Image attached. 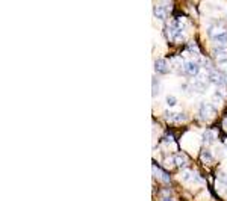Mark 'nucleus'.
I'll use <instances>...</instances> for the list:
<instances>
[{"label":"nucleus","instance_id":"1","mask_svg":"<svg viewBox=\"0 0 227 201\" xmlns=\"http://www.w3.org/2000/svg\"><path fill=\"white\" fill-rule=\"evenodd\" d=\"M208 33L213 43L217 44H226L227 43V30L223 26H210L208 29Z\"/></svg>","mask_w":227,"mask_h":201},{"label":"nucleus","instance_id":"2","mask_svg":"<svg viewBox=\"0 0 227 201\" xmlns=\"http://www.w3.org/2000/svg\"><path fill=\"white\" fill-rule=\"evenodd\" d=\"M180 71H183V73H186V74H189V76H197L198 71H200V67H198L197 62L186 61V62H183L182 70H180Z\"/></svg>","mask_w":227,"mask_h":201},{"label":"nucleus","instance_id":"3","mask_svg":"<svg viewBox=\"0 0 227 201\" xmlns=\"http://www.w3.org/2000/svg\"><path fill=\"white\" fill-rule=\"evenodd\" d=\"M209 82H212L213 85H218V86H223L224 82V76L219 70H210L209 71Z\"/></svg>","mask_w":227,"mask_h":201},{"label":"nucleus","instance_id":"4","mask_svg":"<svg viewBox=\"0 0 227 201\" xmlns=\"http://www.w3.org/2000/svg\"><path fill=\"white\" fill-rule=\"evenodd\" d=\"M212 113H213V106L210 103H202L200 110H198V117L202 119H206V118H209Z\"/></svg>","mask_w":227,"mask_h":201},{"label":"nucleus","instance_id":"5","mask_svg":"<svg viewBox=\"0 0 227 201\" xmlns=\"http://www.w3.org/2000/svg\"><path fill=\"white\" fill-rule=\"evenodd\" d=\"M153 14H155L156 18L164 20V18L166 17V14H168V9H166L164 5H156L155 8H153Z\"/></svg>","mask_w":227,"mask_h":201},{"label":"nucleus","instance_id":"6","mask_svg":"<svg viewBox=\"0 0 227 201\" xmlns=\"http://www.w3.org/2000/svg\"><path fill=\"white\" fill-rule=\"evenodd\" d=\"M155 70L158 73H166L168 71V64L164 59H158V61H155Z\"/></svg>","mask_w":227,"mask_h":201},{"label":"nucleus","instance_id":"7","mask_svg":"<svg viewBox=\"0 0 227 201\" xmlns=\"http://www.w3.org/2000/svg\"><path fill=\"white\" fill-rule=\"evenodd\" d=\"M213 55H215L218 59H224L227 58V50H226V47L224 45H218L213 49Z\"/></svg>","mask_w":227,"mask_h":201},{"label":"nucleus","instance_id":"8","mask_svg":"<svg viewBox=\"0 0 227 201\" xmlns=\"http://www.w3.org/2000/svg\"><path fill=\"white\" fill-rule=\"evenodd\" d=\"M166 117H168L171 121H177V123H180V121H185V113H171V112H166Z\"/></svg>","mask_w":227,"mask_h":201},{"label":"nucleus","instance_id":"9","mask_svg":"<svg viewBox=\"0 0 227 201\" xmlns=\"http://www.w3.org/2000/svg\"><path fill=\"white\" fill-rule=\"evenodd\" d=\"M173 162H174L176 166H185V163H186V157H185L183 154H177V156H174Z\"/></svg>","mask_w":227,"mask_h":201},{"label":"nucleus","instance_id":"10","mask_svg":"<svg viewBox=\"0 0 227 201\" xmlns=\"http://www.w3.org/2000/svg\"><path fill=\"white\" fill-rule=\"evenodd\" d=\"M203 141H206V142H212L213 141V135L210 132H204L203 133Z\"/></svg>","mask_w":227,"mask_h":201},{"label":"nucleus","instance_id":"11","mask_svg":"<svg viewBox=\"0 0 227 201\" xmlns=\"http://www.w3.org/2000/svg\"><path fill=\"white\" fill-rule=\"evenodd\" d=\"M202 156H203V159L206 160V162H210V160H212V154H210L208 150H203L202 151Z\"/></svg>","mask_w":227,"mask_h":201},{"label":"nucleus","instance_id":"12","mask_svg":"<svg viewBox=\"0 0 227 201\" xmlns=\"http://www.w3.org/2000/svg\"><path fill=\"white\" fill-rule=\"evenodd\" d=\"M158 91H159V82L156 77H153V95H156Z\"/></svg>","mask_w":227,"mask_h":201},{"label":"nucleus","instance_id":"13","mask_svg":"<svg viewBox=\"0 0 227 201\" xmlns=\"http://www.w3.org/2000/svg\"><path fill=\"white\" fill-rule=\"evenodd\" d=\"M166 102H168V104H170V106H174V104H176V98L170 95L168 98H166Z\"/></svg>","mask_w":227,"mask_h":201},{"label":"nucleus","instance_id":"14","mask_svg":"<svg viewBox=\"0 0 227 201\" xmlns=\"http://www.w3.org/2000/svg\"><path fill=\"white\" fill-rule=\"evenodd\" d=\"M191 177H192V174H191L189 171H188V172H186V171L183 172V180H189Z\"/></svg>","mask_w":227,"mask_h":201},{"label":"nucleus","instance_id":"15","mask_svg":"<svg viewBox=\"0 0 227 201\" xmlns=\"http://www.w3.org/2000/svg\"><path fill=\"white\" fill-rule=\"evenodd\" d=\"M221 180H223V183L227 186V174H223V176H221Z\"/></svg>","mask_w":227,"mask_h":201},{"label":"nucleus","instance_id":"16","mask_svg":"<svg viewBox=\"0 0 227 201\" xmlns=\"http://www.w3.org/2000/svg\"><path fill=\"white\" fill-rule=\"evenodd\" d=\"M162 201H173V200H171V198H164Z\"/></svg>","mask_w":227,"mask_h":201}]
</instances>
